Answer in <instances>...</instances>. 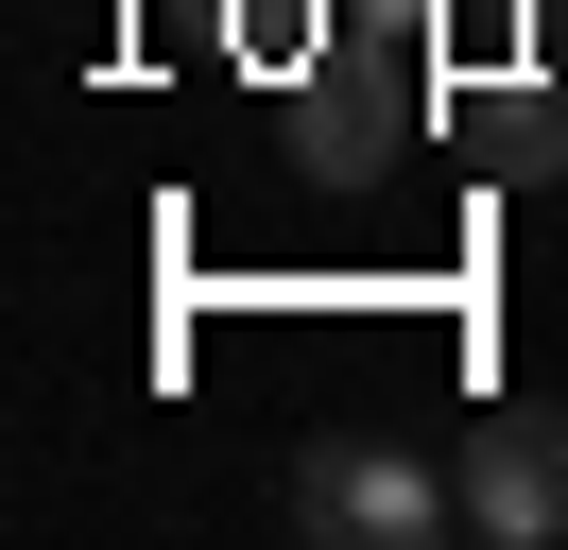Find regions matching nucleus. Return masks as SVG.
I'll return each instance as SVG.
<instances>
[{
  "mask_svg": "<svg viewBox=\"0 0 568 550\" xmlns=\"http://www.w3.org/2000/svg\"><path fill=\"white\" fill-rule=\"evenodd\" d=\"M396 155H430V52L327 18V52L293 69V172L311 190H379Z\"/></svg>",
  "mask_w": 568,
  "mask_h": 550,
  "instance_id": "nucleus-1",
  "label": "nucleus"
},
{
  "mask_svg": "<svg viewBox=\"0 0 568 550\" xmlns=\"http://www.w3.org/2000/svg\"><path fill=\"white\" fill-rule=\"evenodd\" d=\"M293 533L311 550H430V533H465V481L396 430H311L293 447Z\"/></svg>",
  "mask_w": 568,
  "mask_h": 550,
  "instance_id": "nucleus-2",
  "label": "nucleus"
},
{
  "mask_svg": "<svg viewBox=\"0 0 568 550\" xmlns=\"http://www.w3.org/2000/svg\"><path fill=\"white\" fill-rule=\"evenodd\" d=\"M448 481H465V533H483V550H568V396L465 412Z\"/></svg>",
  "mask_w": 568,
  "mask_h": 550,
  "instance_id": "nucleus-3",
  "label": "nucleus"
},
{
  "mask_svg": "<svg viewBox=\"0 0 568 550\" xmlns=\"http://www.w3.org/2000/svg\"><path fill=\"white\" fill-rule=\"evenodd\" d=\"M345 34H396V52H430V34H448V0H345Z\"/></svg>",
  "mask_w": 568,
  "mask_h": 550,
  "instance_id": "nucleus-4",
  "label": "nucleus"
}]
</instances>
